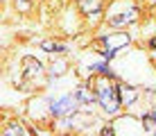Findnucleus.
Instances as JSON below:
<instances>
[{
    "instance_id": "1",
    "label": "nucleus",
    "mask_w": 156,
    "mask_h": 136,
    "mask_svg": "<svg viewBox=\"0 0 156 136\" xmlns=\"http://www.w3.org/2000/svg\"><path fill=\"white\" fill-rule=\"evenodd\" d=\"M98 102L102 105L106 113H115L118 109L122 105V97H120V89H115V86L111 84H100V91H98Z\"/></svg>"
},
{
    "instance_id": "2",
    "label": "nucleus",
    "mask_w": 156,
    "mask_h": 136,
    "mask_svg": "<svg viewBox=\"0 0 156 136\" xmlns=\"http://www.w3.org/2000/svg\"><path fill=\"white\" fill-rule=\"evenodd\" d=\"M129 43V34H109L104 36V59H113L115 52L120 50V48H125Z\"/></svg>"
},
{
    "instance_id": "3",
    "label": "nucleus",
    "mask_w": 156,
    "mask_h": 136,
    "mask_svg": "<svg viewBox=\"0 0 156 136\" xmlns=\"http://www.w3.org/2000/svg\"><path fill=\"white\" fill-rule=\"evenodd\" d=\"M136 7H131L129 12H115V9H111V16H109V23L113 25V27H122V25H129V23H133L136 20Z\"/></svg>"
},
{
    "instance_id": "4",
    "label": "nucleus",
    "mask_w": 156,
    "mask_h": 136,
    "mask_svg": "<svg viewBox=\"0 0 156 136\" xmlns=\"http://www.w3.org/2000/svg\"><path fill=\"white\" fill-rule=\"evenodd\" d=\"M75 107H77V97L66 95V97H61V100L52 102V113H55V116H66V113L75 111Z\"/></svg>"
},
{
    "instance_id": "5",
    "label": "nucleus",
    "mask_w": 156,
    "mask_h": 136,
    "mask_svg": "<svg viewBox=\"0 0 156 136\" xmlns=\"http://www.w3.org/2000/svg\"><path fill=\"white\" fill-rule=\"evenodd\" d=\"M77 2H79V7H82V12L88 14V16L98 14L102 9V0H77Z\"/></svg>"
},
{
    "instance_id": "6",
    "label": "nucleus",
    "mask_w": 156,
    "mask_h": 136,
    "mask_svg": "<svg viewBox=\"0 0 156 136\" xmlns=\"http://www.w3.org/2000/svg\"><path fill=\"white\" fill-rule=\"evenodd\" d=\"M120 97H122V105H133L138 97V91L133 86H120Z\"/></svg>"
},
{
    "instance_id": "7",
    "label": "nucleus",
    "mask_w": 156,
    "mask_h": 136,
    "mask_svg": "<svg viewBox=\"0 0 156 136\" xmlns=\"http://www.w3.org/2000/svg\"><path fill=\"white\" fill-rule=\"evenodd\" d=\"M143 129L147 134H156V116L154 113H145L143 116Z\"/></svg>"
},
{
    "instance_id": "8",
    "label": "nucleus",
    "mask_w": 156,
    "mask_h": 136,
    "mask_svg": "<svg viewBox=\"0 0 156 136\" xmlns=\"http://www.w3.org/2000/svg\"><path fill=\"white\" fill-rule=\"evenodd\" d=\"M41 48L48 50V52H63L66 50V46H63V43H57V41H43Z\"/></svg>"
},
{
    "instance_id": "9",
    "label": "nucleus",
    "mask_w": 156,
    "mask_h": 136,
    "mask_svg": "<svg viewBox=\"0 0 156 136\" xmlns=\"http://www.w3.org/2000/svg\"><path fill=\"white\" fill-rule=\"evenodd\" d=\"M2 134H5V136H12V134H27V129H25L23 125H16V123H14V125H9Z\"/></svg>"
},
{
    "instance_id": "10",
    "label": "nucleus",
    "mask_w": 156,
    "mask_h": 136,
    "mask_svg": "<svg viewBox=\"0 0 156 136\" xmlns=\"http://www.w3.org/2000/svg\"><path fill=\"white\" fill-rule=\"evenodd\" d=\"M77 100H84V102H90L93 100V93H86V89H79V93H77Z\"/></svg>"
},
{
    "instance_id": "11",
    "label": "nucleus",
    "mask_w": 156,
    "mask_h": 136,
    "mask_svg": "<svg viewBox=\"0 0 156 136\" xmlns=\"http://www.w3.org/2000/svg\"><path fill=\"white\" fill-rule=\"evenodd\" d=\"M16 7L20 12H25V9H30V0H16Z\"/></svg>"
}]
</instances>
